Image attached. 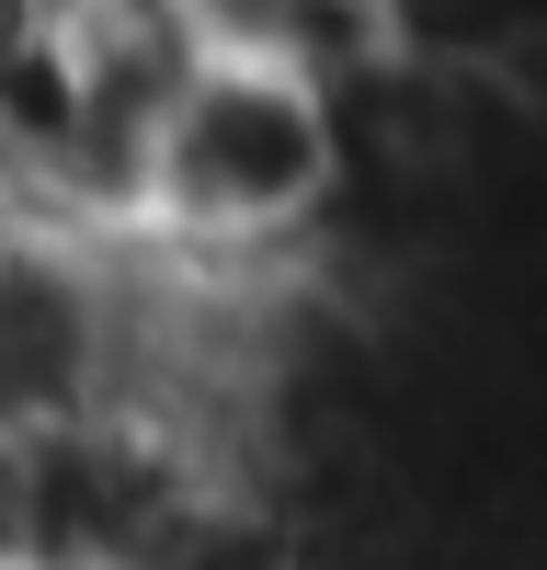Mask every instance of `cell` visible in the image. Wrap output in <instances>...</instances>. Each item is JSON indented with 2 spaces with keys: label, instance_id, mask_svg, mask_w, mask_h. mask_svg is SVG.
I'll return each instance as SVG.
<instances>
[{
  "label": "cell",
  "instance_id": "6da1fadb",
  "mask_svg": "<svg viewBox=\"0 0 547 570\" xmlns=\"http://www.w3.org/2000/svg\"><path fill=\"white\" fill-rule=\"evenodd\" d=\"M342 206V115L297 58L217 46L137 160V228L195 274H308Z\"/></svg>",
  "mask_w": 547,
  "mask_h": 570
}]
</instances>
